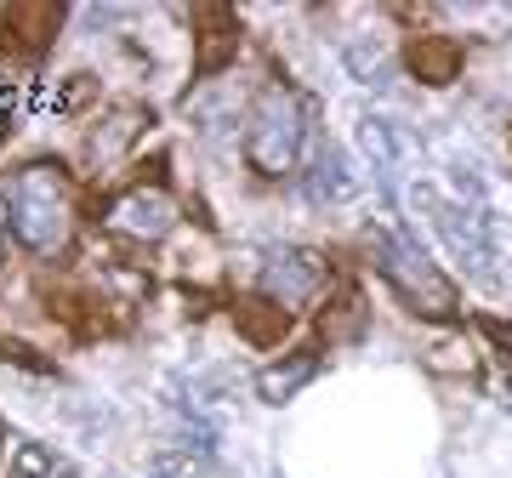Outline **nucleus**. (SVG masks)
Here are the masks:
<instances>
[{"instance_id":"obj_1","label":"nucleus","mask_w":512,"mask_h":478,"mask_svg":"<svg viewBox=\"0 0 512 478\" xmlns=\"http://www.w3.org/2000/svg\"><path fill=\"white\" fill-rule=\"evenodd\" d=\"M6 211H12V228L29 251L40 257H52L63 251L74 234V211H69V177L57 160H35V166H23L6 188Z\"/></svg>"},{"instance_id":"obj_2","label":"nucleus","mask_w":512,"mask_h":478,"mask_svg":"<svg viewBox=\"0 0 512 478\" xmlns=\"http://www.w3.org/2000/svg\"><path fill=\"white\" fill-rule=\"evenodd\" d=\"M302 137H308V114L291 86H262L251 103V126H245V160L262 177H291L302 160Z\"/></svg>"},{"instance_id":"obj_3","label":"nucleus","mask_w":512,"mask_h":478,"mask_svg":"<svg viewBox=\"0 0 512 478\" xmlns=\"http://www.w3.org/2000/svg\"><path fill=\"white\" fill-rule=\"evenodd\" d=\"M382 274H387V285H393V291H399L416 313H427V319H450V313H456V291H450V279L439 274V262L427 257L416 239L382 234Z\"/></svg>"},{"instance_id":"obj_4","label":"nucleus","mask_w":512,"mask_h":478,"mask_svg":"<svg viewBox=\"0 0 512 478\" xmlns=\"http://www.w3.org/2000/svg\"><path fill=\"white\" fill-rule=\"evenodd\" d=\"M177 222V200L165 188H126L103 205V228L120 239H165Z\"/></svg>"},{"instance_id":"obj_5","label":"nucleus","mask_w":512,"mask_h":478,"mask_svg":"<svg viewBox=\"0 0 512 478\" xmlns=\"http://www.w3.org/2000/svg\"><path fill=\"white\" fill-rule=\"evenodd\" d=\"M325 279H330V262L319 251H302V245H279L262 262V285H268V296L279 308H302Z\"/></svg>"},{"instance_id":"obj_6","label":"nucleus","mask_w":512,"mask_h":478,"mask_svg":"<svg viewBox=\"0 0 512 478\" xmlns=\"http://www.w3.org/2000/svg\"><path fill=\"white\" fill-rule=\"evenodd\" d=\"M359 137H365V154H370V166L382 171V183H399V166H404V154H410V137H404L393 120H382V114H365V120H359Z\"/></svg>"},{"instance_id":"obj_7","label":"nucleus","mask_w":512,"mask_h":478,"mask_svg":"<svg viewBox=\"0 0 512 478\" xmlns=\"http://www.w3.org/2000/svg\"><path fill=\"white\" fill-rule=\"evenodd\" d=\"M313 370H319L313 353H291V359H279V365H268L262 376H256V393H262L268 405H285L291 393H302V387L313 382Z\"/></svg>"},{"instance_id":"obj_8","label":"nucleus","mask_w":512,"mask_h":478,"mask_svg":"<svg viewBox=\"0 0 512 478\" xmlns=\"http://www.w3.org/2000/svg\"><path fill=\"white\" fill-rule=\"evenodd\" d=\"M410 69H416L427 86H450L461 74V46L456 40H416V46H410Z\"/></svg>"},{"instance_id":"obj_9","label":"nucleus","mask_w":512,"mask_h":478,"mask_svg":"<svg viewBox=\"0 0 512 478\" xmlns=\"http://www.w3.org/2000/svg\"><path fill=\"white\" fill-rule=\"evenodd\" d=\"M308 200H319V205L353 200V171H348V160H342L336 148H319V160H313V177H308Z\"/></svg>"},{"instance_id":"obj_10","label":"nucleus","mask_w":512,"mask_h":478,"mask_svg":"<svg viewBox=\"0 0 512 478\" xmlns=\"http://www.w3.org/2000/svg\"><path fill=\"white\" fill-rule=\"evenodd\" d=\"M143 120H148V114H137V109L114 114L109 126H103V131L92 137V160H97V166H109V160H120V154L131 148V131H143Z\"/></svg>"},{"instance_id":"obj_11","label":"nucleus","mask_w":512,"mask_h":478,"mask_svg":"<svg viewBox=\"0 0 512 478\" xmlns=\"http://www.w3.org/2000/svg\"><path fill=\"white\" fill-rule=\"evenodd\" d=\"M57 18H63V12H57V6H18V12H12V18H6V29H12V40H18V35H29V40H35V46H29V52H40V46H46V40H52Z\"/></svg>"},{"instance_id":"obj_12","label":"nucleus","mask_w":512,"mask_h":478,"mask_svg":"<svg viewBox=\"0 0 512 478\" xmlns=\"http://www.w3.org/2000/svg\"><path fill=\"white\" fill-rule=\"evenodd\" d=\"M348 69L359 74V80H387V57L370 46V40H353L348 46Z\"/></svg>"},{"instance_id":"obj_13","label":"nucleus","mask_w":512,"mask_h":478,"mask_svg":"<svg viewBox=\"0 0 512 478\" xmlns=\"http://www.w3.org/2000/svg\"><path fill=\"white\" fill-rule=\"evenodd\" d=\"M18 473L23 478H46L52 473V450H46V444H23L18 450Z\"/></svg>"},{"instance_id":"obj_14","label":"nucleus","mask_w":512,"mask_h":478,"mask_svg":"<svg viewBox=\"0 0 512 478\" xmlns=\"http://www.w3.org/2000/svg\"><path fill=\"white\" fill-rule=\"evenodd\" d=\"M495 342H507L512 348V325H495Z\"/></svg>"},{"instance_id":"obj_15","label":"nucleus","mask_w":512,"mask_h":478,"mask_svg":"<svg viewBox=\"0 0 512 478\" xmlns=\"http://www.w3.org/2000/svg\"><path fill=\"white\" fill-rule=\"evenodd\" d=\"M507 405H512V382H507Z\"/></svg>"},{"instance_id":"obj_16","label":"nucleus","mask_w":512,"mask_h":478,"mask_svg":"<svg viewBox=\"0 0 512 478\" xmlns=\"http://www.w3.org/2000/svg\"><path fill=\"white\" fill-rule=\"evenodd\" d=\"M0 262H6V245H0Z\"/></svg>"}]
</instances>
